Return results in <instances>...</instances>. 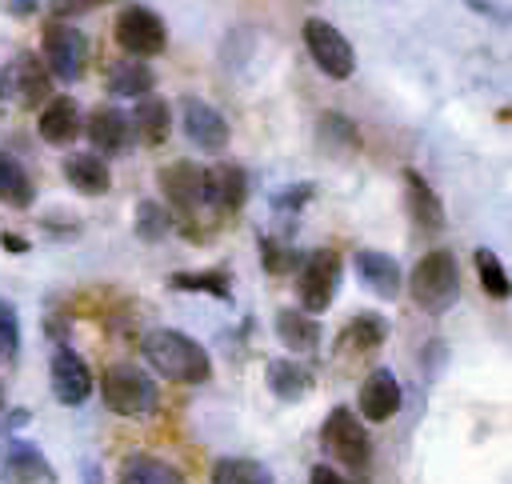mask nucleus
Wrapping results in <instances>:
<instances>
[{"instance_id": "obj_1", "label": "nucleus", "mask_w": 512, "mask_h": 484, "mask_svg": "<svg viewBox=\"0 0 512 484\" xmlns=\"http://www.w3.org/2000/svg\"><path fill=\"white\" fill-rule=\"evenodd\" d=\"M140 352L152 364V372H160V376H168L176 384H204L212 376V356L188 332L152 328V332L140 336Z\"/></svg>"}, {"instance_id": "obj_2", "label": "nucleus", "mask_w": 512, "mask_h": 484, "mask_svg": "<svg viewBox=\"0 0 512 484\" xmlns=\"http://www.w3.org/2000/svg\"><path fill=\"white\" fill-rule=\"evenodd\" d=\"M408 292L416 300V308H424L428 316H444L456 300H460V264L448 248H432L412 264L408 276Z\"/></svg>"}, {"instance_id": "obj_3", "label": "nucleus", "mask_w": 512, "mask_h": 484, "mask_svg": "<svg viewBox=\"0 0 512 484\" xmlns=\"http://www.w3.org/2000/svg\"><path fill=\"white\" fill-rule=\"evenodd\" d=\"M320 444H324V452H328L340 468H348V472H368V464H372V436H368V428L360 424V416H356L352 408H344V404H336V408L324 416V424H320Z\"/></svg>"}, {"instance_id": "obj_4", "label": "nucleus", "mask_w": 512, "mask_h": 484, "mask_svg": "<svg viewBox=\"0 0 512 484\" xmlns=\"http://www.w3.org/2000/svg\"><path fill=\"white\" fill-rule=\"evenodd\" d=\"M100 396L116 416H148L160 400L152 376H144L136 364H108L100 376Z\"/></svg>"}, {"instance_id": "obj_5", "label": "nucleus", "mask_w": 512, "mask_h": 484, "mask_svg": "<svg viewBox=\"0 0 512 484\" xmlns=\"http://www.w3.org/2000/svg\"><path fill=\"white\" fill-rule=\"evenodd\" d=\"M336 284H340V252L336 248H312L300 260V272H296L300 312H308V316L328 312V304L336 296Z\"/></svg>"}, {"instance_id": "obj_6", "label": "nucleus", "mask_w": 512, "mask_h": 484, "mask_svg": "<svg viewBox=\"0 0 512 484\" xmlns=\"http://www.w3.org/2000/svg\"><path fill=\"white\" fill-rule=\"evenodd\" d=\"M48 96H52V76L32 52H20L0 68V104H16V108L32 112Z\"/></svg>"}, {"instance_id": "obj_7", "label": "nucleus", "mask_w": 512, "mask_h": 484, "mask_svg": "<svg viewBox=\"0 0 512 484\" xmlns=\"http://www.w3.org/2000/svg\"><path fill=\"white\" fill-rule=\"evenodd\" d=\"M84 64H88L84 32L68 20L44 24V68H48V76H56L60 84H76L84 76Z\"/></svg>"}, {"instance_id": "obj_8", "label": "nucleus", "mask_w": 512, "mask_h": 484, "mask_svg": "<svg viewBox=\"0 0 512 484\" xmlns=\"http://www.w3.org/2000/svg\"><path fill=\"white\" fill-rule=\"evenodd\" d=\"M304 48H308V56L316 60V68H320L324 76H332V80H348V76L356 72V52H352L348 36H344L336 24L320 20V16L304 20Z\"/></svg>"}, {"instance_id": "obj_9", "label": "nucleus", "mask_w": 512, "mask_h": 484, "mask_svg": "<svg viewBox=\"0 0 512 484\" xmlns=\"http://www.w3.org/2000/svg\"><path fill=\"white\" fill-rule=\"evenodd\" d=\"M116 44L136 60L160 56L168 48V28L148 4H124L116 16Z\"/></svg>"}, {"instance_id": "obj_10", "label": "nucleus", "mask_w": 512, "mask_h": 484, "mask_svg": "<svg viewBox=\"0 0 512 484\" xmlns=\"http://www.w3.org/2000/svg\"><path fill=\"white\" fill-rule=\"evenodd\" d=\"M0 484H60L52 460L32 440H4L0 444Z\"/></svg>"}, {"instance_id": "obj_11", "label": "nucleus", "mask_w": 512, "mask_h": 484, "mask_svg": "<svg viewBox=\"0 0 512 484\" xmlns=\"http://www.w3.org/2000/svg\"><path fill=\"white\" fill-rule=\"evenodd\" d=\"M160 180V192L168 200V208L176 216H196L200 204H204V168L192 164V160H172L156 172Z\"/></svg>"}, {"instance_id": "obj_12", "label": "nucleus", "mask_w": 512, "mask_h": 484, "mask_svg": "<svg viewBox=\"0 0 512 484\" xmlns=\"http://www.w3.org/2000/svg\"><path fill=\"white\" fill-rule=\"evenodd\" d=\"M48 380H52V396L60 404H68V408H76V404H84L92 396V372H88L84 356L72 352L68 344H56L52 364H48Z\"/></svg>"}, {"instance_id": "obj_13", "label": "nucleus", "mask_w": 512, "mask_h": 484, "mask_svg": "<svg viewBox=\"0 0 512 484\" xmlns=\"http://www.w3.org/2000/svg\"><path fill=\"white\" fill-rule=\"evenodd\" d=\"M248 200V172L232 160H220L212 168H204V204L220 216L240 212Z\"/></svg>"}, {"instance_id": "obj_14", "label": "nucleus", "mask_w": 512, "mask_h": 484, "mask_svg": "<svg viewBox=\"0 0 512 484\" xmlns=\"http://www.w3.org/2000/svg\"><path fill=\"white\" fill-rule=\"evenodd\" d=\"M180 120H184V132L188 140L200 148V152H224L228 148V120L200 96H184L180 100Z\"/></svg>"}, {"instance_id": "obj_15", "label": "nucleus", "mask_w": 512, "mask_h": 484, "mask_svg": "<svg viewBox=\"0 0 512 484\" xmlns=\"http://www.w3.org/2000/svg\"><path fill=\"white\" fill-rule=\"evenodd\" d=\"M400 412V380L392 368H372L360 384V416L372 424H384Z\"/></svg>"}, {"instance_id": "obj_16", "label": "nucleus", "mask_w": 512, "mask_h": 484, "mask_svg": "<svg viewBox=\"0 0 512 484\" xmlns=\"http://www.w3.org/2000/svg\"><path fill=\"white\" fill-rule=\"evenodd\" d=\"M404 204H408V216L420 232H440L444 228V204H440L436 188L416 168H404Z\"/></svg>"}, {"instance_id": "obj_17", "label": "nucleus", "mask_w": 512, "mask_h": 484, "mask_svg": "<svg viewBox=\"0 0 512 484\" xmlns=\"http://www.w3.org/2000/svg\"><path fill=\"white\" fill-rule=\"evenodd\" d=\"M84 132H88L92 148H96V152H104V156H116V152H124V148L132 144L128 112H120V108H112V104L92 108V116H88Z\"/></svg>"}, {"instance_id": "obj_18", "label": "nucleus", "mask_w": 512, "mask_h": 484, "mask_svg": "<svg viewBox=\"0 0 512 484\" xmlns=\"http://www.w3.org/2000/svg\"><path fill=\"white\" fill-rule=\"evenodd\" d=\"M36 128H40V140H48V144H56V148L72 144V140L80 136V128H84L76 100H72V96H48L44 108H40Z\"/></svg>"}, {"instance_id": "obj_19", "label": "nucleus", "mask_w": 512, "mask_h": 484, "mask_svg": "<svg viewBox=\"0 0 512 484\" xmlns=\"http://www.w3.org/2000/svg\"><path fill=\"white\" fill-rule=\"evenodd\" d=\"M356 276L380 296V300H396L400 296V264L388 256V252H380V248H360L356 252Z\"/></svg>"}, {"instance_id": "obj_20", "label": "nucleus", "mask_w": 512, "mask_h": 484, "mask_svg": "<svg viewBox=\"0 0 512 484\" xmlns=\"http://www.w3.org/2000/svg\"><path fill=\"white\" fill-rule=\"evenodd\" d=\"M64 180L80 196H104L112 188V172H108L104 156H96V152H72V156H64Z\"/></svg>"}, {"instance_id": "obj_21", "label": "nucleus", "mask_w": 512, "mask_h": 484, "mask_svg": "<svg viewBox=\"0 0 512 484\" xmlns=\"http://www.w3.org/2000/svg\"><path fill=\"white\" fill-rule=\"evenodd\" d=\"M384 340H388V320L376 316V312H360V316H352V320L340 328L336 348H340V352H356V356H364V352H376Z\"/></svg>"}, {"instance_id": "obj_22", "label": "nucleus", "mask_w": 512, "mask_h": 484, "mask_svg": "<svg viewBox=\"0 0 512 484\" xmlns=\"http://www.w3.org/2000/svg\"><path fill=\"white\" fill-rule=\"evenodd\" d=\"M116 484H184L180 468L160 460V456H148V452H132L124 456L120 472H116Z\"/></svg>"}, {"instance_id": "obj_23", "label": "nucleus", "mask_w": 512, "mask_h": 484, "mask_svg": "<svg viewBox=\"0 0 512 484\" xmlns=\"http://www.w3.org/2000/svg\"><path fill=\"white\" fill-rule=\"evenodd\" d=\"M128 128H132V140L156 148L168 140V104L160 96H140L136 100V112L128 116Z\"/></svg>"}, {"instance_id": "obj_24", "label": "nucleus", "mask_w": 512, "mask_h": 484, "mask_svg": "<svg viewBox=\"0 0 512 484\" xmlns=\"http://www.w3.org/2000/svg\"><path fill=\"white\" fill-rule=\"evenodd\" d=\"M152 84H156V76H152V68H148V60H136V56H124V60H112L108 64V88L116 92V96H152Z\"/></svg>"}, {"instance_id": "obj_25", "label": "nucleus", "mask_w": 512, "mask_h": 484, "mask_svg": "<svg viewBox=\"0 0 512 484\" xmlns=\"http://www.w3.org/2000/svg\"><path fill=\"white\" fill-rule=\"evenodd\" d=\"M32 200H36L32 172L20 164V156L0 152V204H8V208H28Z\"/></svg>"}, {"instance_id": "obj_26", "label": "nucleus", "mask_w": 512, "mask_h": 484, "mask_svg": "<svg viewBox=\"0 0 512 484\" xmlns=\"http://www.w3.org/2000/svg\"><path fill=\"white\" fill-rule=\"evenodd\" d=\"M276 336H280V344L292 348V352H312V348L320 344V324H316V316H308V312L280 308V312H276Z\"/></svg>"}, {"instance_id": "obj_27", "label": "nucleus", "mask_w": 512, "mask_h": 484, "mask_svg": "<svg viewBox=\"0 0 512 484\" xmlns=\"http://www.w3.org/2000/svg\"><path fill=\"white\" fill-rule=\"evenodd\" d=\"M268 388L280 396V400H304L312 392V372L296 360H268Z\"/></svg>"}, {"instance_id": "obj_28", "label": "nucleus", "mask_w": 512, "mask_h": 484, "mask_svg": "<svg viewBox=\"0 0 512 484\" xmlns=\"http://www.w3.org/2000/svg\"><path fill=\"white\" fill-rule=\"evenodd\" d=\"M212 484H276V480L252 456H224L212 464Z\"/></svg>"}, {"instance_id": "obj_29", "label": "nucleus", "mask_w": 512, "mask_h": 484, "mask_svg": "<svg viewBox=\"0 0 512 484\" xmlns=\"http://www.w3.org/2000/svg\"><path fill=\"white\" fill-rule=\"evenodd\" d=\"M168 288L176 292H208L216 300H232V284H228V272L220 268H200V272H172L168 276Z\"/></svg>"}, {"instance_id": "obj_30", "label": "nucleus", "mask_w": 512, "mask_h": 484, "mask_svg": "<svg viewBox=\"0 0 512 484\" xmlns=\"http://www.w3.org/2000/svg\"><path fill=\"white\" fill-rule=\"evenodd\" d=\"M132 232H136L140 240H148V244L164 240V236L172 232V216H168V208L156 204V200H140L136 212H132Z\"/></svg>"}, {"instance_id": "obj_31", "label": "nucleus", "mask_w": 512, "mask_h": 484, "mask_svg": "<svg viewBox=\"0 0 512 484\" xmlns=\"http://www.w3.org/2000/svg\"><path fill=\"white\" fill-rule=\"evenodd\" d=\"M472 264H476V276H480V288L492 296V300H508V292H512V284H508V272H504V264H500V256L492 252V248H476V256H472Z\"/></svg>"}, {"instance_id": "obj_32", "label": "nucleus", "mask_w": 512, "mask_h": 484, "mask_svg": "<svg viewBox=\"0 0 512 484\" xmlns=\"http://www.w3.org/2000/svg\"><path fill=\"white\" fill-rule=\"evenodd\" d=\"M320 140H324L328 148H344V152L360 148V132H356L352 120L340 116V112H324V116H320Z\"/></svg>"}, {"instance_id": "obj_33", "label": "nucleus", "mask_w": 512, "mask_h": 484, "mask_svg": "<svg viewBox=\"0 0 512 484\" xmlns=\"http://www.w3.org/2000/svg\"><path fill=\"white\" fill-rule=\"evenodd\" d=\"M260 264H264V272L284 276V272H292V268L300 264V256H296V248H288L284 240H276V236H260Z\"/></svg>"}, {"instance_id": "obj_34", "label": "nucleus", "mask_w": 512, "mask_h": 484, "mask_svg": "<svg viewBox=\"0 0 512 484\" xmlns=\"http://www.w3.org/2000/svg\"><path fill=\"white\" fill-rule=\"evenodd\" d=\"M20 356V320L8 300H0V360L12 364Z\"/></svg>"}, {"instance_id": "obj_35", "label": "nucleus", "mask_w": 512, "mask_h": 484, "mask_svg": "<svg viewBox=\"0 0 512 484\" xmlns=\"http://www.w3.org/2000/svg\"><path fill=\"white\" fill-rule=\"evenodd\" d=\"M308 484H352V480L344 472H336L332 464H316L312 476H308Z\"/></svg>"}, {"instance_id": "obj_36", "label": "nucleus", "mask_w": 512, "mask_h": 484, "mask_svg": "<svg viewBox=\"0 0 512 484\" xmlns=\"http://www.w3.org/2000/svg\"><path fill=\"white\" fill-rule=\"evenodd\" d=\"M0 244H4V252H12V256H24V252H28V240H24V236H16V232H4V236H0Z\"/></svg>"}, {"instance_id": "obj_37", "label": "nucleus", "mask_w": 512, "mask_h": 484, "mask_svg": "<svg viewBox=\"0 0 512 484\" xmlns=\"http://www.w3.org/2000/svg\"><path fill=\"white\" fill-rule=\"evenodd\" d=\"M76 12H84V4H80V0H52V16H56V20L76 16Z\"/></svg>"}, {"instance_id": "obj_38", "label": "nucleus", "mask_w": 512, "mask_h": 484, "mask_svg": "<svg viewBox=\"0 0 512 484\" xmlns=\"http://www.w3.org/2000/svg\"><path fill=\"white\" fill-rule=\"evenodd\" d=\"M4 8H8L12 16H32V12L40 8V0H4Z\"/></svg>"}, {"instance_id": "obj_39", "label": "nucleus", "mask_w": 512, "mask_h": 484, "mask_svg": "<svg viewBox=\"0 0 512 484\" xmlns=\"http://www.w3.org/2000/svg\"><path fill=\"white\" fill-rule=\"evenodd\" d=\"M464 4H468V8H476V12H484V16H496V20H500V24H504V20H508V16H504V12H500V8H496V4H492V0H464Z\"/></svg>"}, {"instance_id": "obj_40", "label": "nucleus", "mask_w": 512, "mask_h": 484, "mask_svg": "<svg viewBox=\"0 0 512 484\" xmlns=\"http://www.w3.org/2000/svg\"><path fill=\"white\" fill-rule=\"evenodd\" d=\"M84 8H96V4H108V0H80Z\"/></svg>"}, {"instance_id": "obj_41", "label": "nucleus", "mask_w": 512, "mask_h": 484, "mask_svg": "<svg viewBox=\"0 0 512 484\" xmlns=\"http://www.w3.org/2000/svg\"><path fill=\"white\" fill-rule=\"evenodd\" d=\"M0 412H4V380H0Z\"/></svg>"}]
</instances>
